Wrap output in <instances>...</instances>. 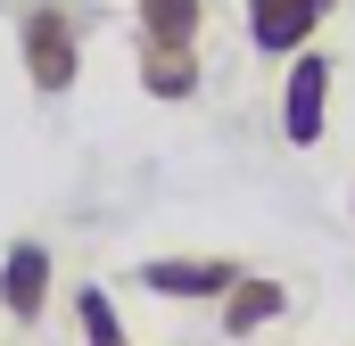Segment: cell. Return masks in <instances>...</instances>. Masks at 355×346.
Wrapping results in <instances>:
<instances>
[{"instance_id": "obj_1", "label": "cell", "mask_w": 355, "mask_h": 346, "mask_svg": "<svg viewBox=\"0 0 355 346\" xmlns=\"http://www.w3.org/2000/svg\"><path fill=\"white\" fill-rule=\"evenodd\" d=\"M17 66H25V91L67 99L83 75V8L75 0H25L17 8Z\"/></svg>"}, {"instance_id": "obj_2", "label": "cell", "mask_w": 355, "mask_h": 346, "mask_svg": "<svg viewBox=\"0 0 355 346\" xmlns=\"http://www.w3.org/2000/svg\"><path fill=\"white\" fill-rule=\"evenodd\" d=\"M331 83H339V58H331V50H297V58L281 66L272 116H281V140H289V149H322V132H331Z\"/></svg>"}, {"instance_id": "obj_3", "label": "cell", "mask_w": 355, "mask_h": 346, "mask_svg": "<svg viewBox=\"0 0 355 346\" xmlns=\"http://www.w3.org/2000/svg\"><path fill=\"white\" fill-rule=\"evenodd\" d=\"M240 272H248L240 256H141L132 264V280L149 297H174V305H223Z\"/></svg>"}, {"instance_id": "obj_4", "label": "cell", "mask_w": 355, "mask_h": 346, "mask_svg": "<svg viewBox=\"0 0 355 346\" xmlns=\"http://www.w3.org/2000/svg\"><path fill=\"white\" fill-rule=\"evenodd\" d=\"M240 8H248L257 58H272V66H289L297 50H314V33L339 17V0H240Z\"/></svg>"}, {"instance_id": "obj_5", "label": "cell", "mask_w": 355, "mask_h": 346, "mask_svg": "<svg viewBox=\"0 0 355 346\" xmlns=\"http://www.w3.org/2000/svg\"><path fill=\"white\" fill-rule=\"evenodd\" d=\"M58 297V264H50V239H8L0 248V313L17 330H33Z\"/></svg>"}, {"instance_id": "obj_6", "label": "cell", "mask_w": 355, "mask_h": 346, "mask_svg": "<svg viewBox=\"0 0 355 346\" xmlns=\"http://www.w3.org/2000/svg\"><path fill=\"white\" fill-rule=\"evenodd\" d=\"M132 66H141V91H149V99H166V107L198 99V83H207L198 50H182V42H132Z\"/></svg>"}, {"instance_id": "obj_7", "label": "cell", "mask_w": 355, "mask_h": 346, "mask_svg": "<svg viewBox=\"0 0 355 346\" xmlns=\"http://www.w3.org/2000/svg\"><path fill=\"white\" fill-rule=\"evenodd\" d=\"M215 313H223V338H257V330H272V322L289 313V280H272V272H240L232 297H223Z\"/></svg>"}, {"instance_id": "obj_8", "label": "cell", "mask_w": 355, "mask_h": 346, "mask_svg": "<svg viewBox=\"0 0 355 346\" xmlns=\"http://www.w3.org/2000/svg\"><path fill=\"white\" fill-rule=\"evenodd\" d=\"M198 25H207V0H132V33H141V42H182V50H198Z\"/></svg>"}, {"instance_id": "obj_9", "label": "cell", "mask_w": 355, "mask_h": 346, "mask_svg": "<svg viewBox=\"0 0 355 346\" xmlns=\"http://www.w3.org/2000/svg\"><path fill=\"white\" fill-rule=\"evenodd\" d=\"M75 330H83V346H132V338H124L116 297H107L99 280H83V289H75Z\"/></svg>"}, {"instance_id": "obj_10", "label": "cell", "mask_w": 355, "mask_h": 346, "mask_svg": "<svg viewBox=\"0 0 355 346\" xmlns=\"http://www.w3.org/2000/svg\"><path fill=\"white\" fill-rule=\"evenodd\" d=\"M347 215H355V181H347Z\"/></svg>"}]
</instances>
